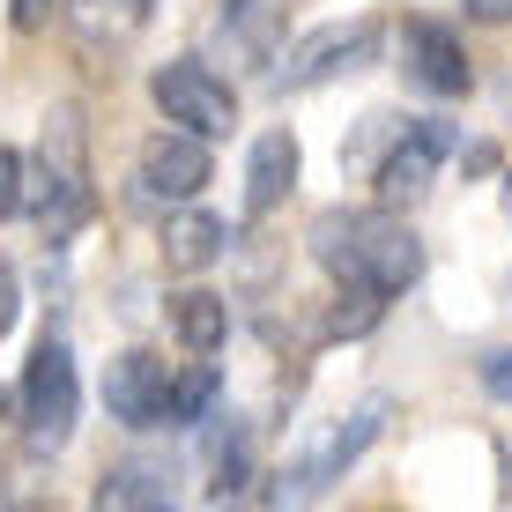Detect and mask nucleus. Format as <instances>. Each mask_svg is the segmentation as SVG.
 Wrapping results in <instances>:
<instances>
[{"label":"nucleus","instance_id":"f257e3e1","mask_svg":"<svg viewBox=\"0 0 512 512\" xmlns=\"http://www.w3.org/2000/svg\"><path fill=\"white\" fill-rule=\"evenodd\" d=\"M312 260L334 275V290L379 297V305L423 282V245L394 208H327L312 223Z\"/></svg>","mask_w":512,"mask_h":512},{"label":"nucleus","instance_id":"f03ea898","mask_svg":"<svg viewBox=\"0 0 512 512\" xmlns=\"http://www.w3.org/2000/svg\"><path fill=\"white\" fill-rule=\"evenodd\" d=\"M23 208L38 223L45 245H67L90 223L97 193H90V149H82V112L75 104H52L45 112V134L23 164Z\"/></svg>","mask_w":512,"mask_h":512},{"label":"nucleus","instance_id":"7ed1b4c3","mask_svg":"<svg viewBox=\"0 0 512 512\" xmlns=\"http://www.w3.org/2000/svg\"><path fill=\"white\" fill-rule=\"evenodd\" d=\"M75 409H82L75 349H67L60 334H38V349H30V364H23V386H15V416H23L30 446L60 453L67 438H75Z\"/></svg>","mask_w":512,"mask_h":512},{"label":"nucleus","instance_id":"20e7f679","mask_svg":"<svg viewBox=\"0 0 512 512\" xmlns=\"http://www.w3.org/2000/svg\"><path fill=\"white\" fill-rule=\"evenodd\" d=\"M149 97H156V112H164L179 134L223 141V134L238 127V90H231V82H223L208 60H193V52H186V60H164V67H156V75H149Z\"/></svg>","mask_w":512,"mask_h":512},{"label":"nucleus","instance_id":"39448f33","mask_svg":"<svg viewBox=\"0 0 512 512\" xmlns=\"http://www.w3.org/2000/svg\"><path fill=\"white\" fill-rule=\"evenodd\" d=\"M379 38H386L379 15H349V23L312 30V38H297L290 60L275 67V90L297 97V90H320V82H334V75H357V67L379 60Z\"/></svg>","mask_w":512,"mask_h":512},{"label":"nucleus","instance_id":"423d86ee","mask_svg":"<svg viewBox=\"0 0 512 512\" xmlns=\"http://www.w3.org/2000/svg\"><path fill=\"white\" fill-rule=\"evenodd\" d=\"M171 394H179V372H171L156 349H119V357L104 364V416L127 423V431H164Z\"/></svg>","mask_w":512,"mask_h":512},{"label":"nucleus","instance_id":"0eeeda50","mask_svg":"<svg viewBox=\"0 0 512 512\" xmlns=\"http://www.w3.org/2000/svg\"><path fill=\"white\" fill-rule=\"evenodd\" d=\"M453 156V127L446 119H394V141H386V156L372 164L379 179V201H416V193H431L438 164Z\"/></svg>","mask_w":512,"mask_h":512},{"label":"nucleus","instance_id":"6e6552de","mask_svg":"<svg viewBox=\"0 0 512 512\" xmlns=\"http://www.w3.org/2000/svg\"><path fill=\"white\" fill-rule=\"evenodd\" d=\"M401 75H409V90H423V97H468L475 67H468L461 30L438 23V15H409V23H401Z\"/></svg>","mask_w":512,"mask_h":512},{"label":"nucleus","instance_id":"1a4fd4ad","mask_svg":"<svg viewBox=\"0 0 512 512\" xmlns=\"http://www.w3.org/2000/svg\"><path fill=\"white\" fill-rule=\"evenodd\" d=\"M134 179L149 201H193L208 179H216V164H208V141L201 134H179V127H164V134H149L141 141V164H134Z\"/></svg>","mask_w":512,"mask_h":512},{"label":"nucleus","instance_id":"9d476101","mask_svg":"<svg viewBox=\"0 0 512 512\" xmlns=\"http://www.w3.org/2000/svg\"><path fill=\"white\" fill-rule=\"evenodd\" d=\"M156 0H67V30H75L82 52H97V60H112V52H127L141 30H149Z\"/></svg>","mask_w":512,"mask_h":512},{"label":"nucleus","instance_id":"9b49d317","mask_svg":"<svg viewBox=\"0 0 512 512\" xmlns=\"http://www.w3.org/2000/svg\"><path fill=\"white\" fill-rule=\"evenodd\" d=\"M379 423H386V401H364V409L349 416L342 431H327V446H320V453H305V461L290 468V490H327L342 468H357V453L379 438Z\"/></svg>","mask_w":512,"mask_h":512},{"label":"nucleus","instance_id":"f8f14e48","mask_svg":"<svg viewBox=\"0 0 512 512\" xmlns=\"http://www.w3.org/2000/svg\"><path fill=\"white\" fill-rule=\"evenodd\" d=\"M297 164H305V149H297L290 127H268L253 141V164H245V216H275V201L297 186Z\"/></svg>","mask_w":512,"mask_h":512},{"label":"nucleus","instance_id":"ddd939ff","mask_svg":"<svg viewBox=\"0 0 512 512\" xmlns=\"http://www.w3.org/2000/svg\"><path fill=\"white\" fill-rule=\"evenodd\" d=\"M223 253H231V223L208 216V208H179V216L164 223V268L201 275V268H216Z\"/></svg>","mask_w":512,"mask_h":512},{"label":"nucleus","instance_id":"4468645a","mask_svg":"<svg viewBox=\"0 0 512 512\" xmlns=\"http://www.w3.org/2000/svg\"><path fill=\"white\" fill-rule=\"evenodd\" d=\"M208 490H216V498H238L245 483H253V423H238L231 409H223L216 423H208Z\"/></svg>","mask_w":512,"mask_h":512},{"label":"nucleus","instance_id":"2eb2a0df","mask_svg":"<svg viewBox=\"0 0 512 512\" xmlns=\"http://www.w3.org/2000/svg\"><path fill=\"white\" fill-rule=\"evenodd\" d=\"M90 512H179V498H171L164 468H149V461H119V468H104V483H97V505H90Z\"/></svg>","mask_w":512,"mask_h":512},{"label":"nucleus","instance_id":"dca6fc26","mask_svg":"<svg viewBox=\"0 0 512 512\" xmlns=\"http://www.w3.org/2000/svg\"><path fill=\"white\" fill-rule=\"evenodd\" d=\"M171 334H179L186 357H216L223 334H231V312H223L216 290H179L171 297Z\"/></svg>","mask_w":512,"mask_h":512},{"label":"nucleus","instance_id":"f3484780","mask_svg":"<svg viewBox=\"0 0 512 512\" xmlns=\"http://www.w3.org/2000/svg\"><path fill=\"white\" fill-rule=\"evenodd\" d=\"M216 15L238 30V45L253 52V60H268V23L282 15V0H216Z\"/></svg>","mask_w":512,"mask_h":512},{"label":"nucleus","instance_id":"a211bd4d","mask_svg":"<svg viewBox=\"0 0 512 512\" xmlns=\"http://www.w3.org/2000/svg\"><path fill=\"white\" fill-rule=\"evenodd\" d=\"M23 164H30V156H15L8 141H0V223L23 208Z\"/></svg>","mask_w":512,"mask_h":512},{"label":"nucleus","instance_id":"6ab92c4d","mask_svg":"<svg viewBox=\"0 0 512 512\" xmlns=\"http://www.w3.org/2000/svg\"><path fill=\"white\" fill-rule=\"evenodd\" d=\"M483 386L498 401H512V349H490V357H483Z\"/></svg>","mask_w":512,"mask_h":512},{"label":"nucleus","instance_id":"aec40b11","mask_svg":"<svg viewBox=\"0 0 512 512\" xmlns=\"http://www.w3.org/2000/svg\"><path fill=\"white\" fill-rule=\"evenodd\" d=\"M45 15H52V0H8V23L23 30V38H38V30H45Z\"/></svg>","mask_w":512,"mask_h":512},{"label":"nucleus","instance_id":"412c9836","mask_svg":"<svg viewBox=\"0 0 512 512\" xmlns=\"http://www.w3.org/2000/svg\"><path fill=\"white\" fill-rule=\"evenodd\" d=\"M15 312H23V282H15V268L0 260V334L15 327Z\"/></svg>","mask_w":512,"mask_h":512},{"label":"nucleus","instance_id":"4be33fe9","mask_svg":"<svg viewBox=\"0 0 512 512\" xmlns=\"http://www.w3.org/2000/svg\"><path fill=\"white\" fill-rule=\"evenodd\" d=\"M468 23H512V0H461Z\"/></svg>","mask_w":512,"mask_h":512},{"label":"nucleus","instance_id":"5701e85b","mask_svg":"<svg viewBox=\"0 0 512 512\" xmlns=\"http://www.w3.org/2000/svg\"><path fill=\"white\" fill-rule=\"evenodd\" d=\"M505 216H512V171H505Z\"/></svg>","mask_w":512,"mask_h":512}]
</instances>
